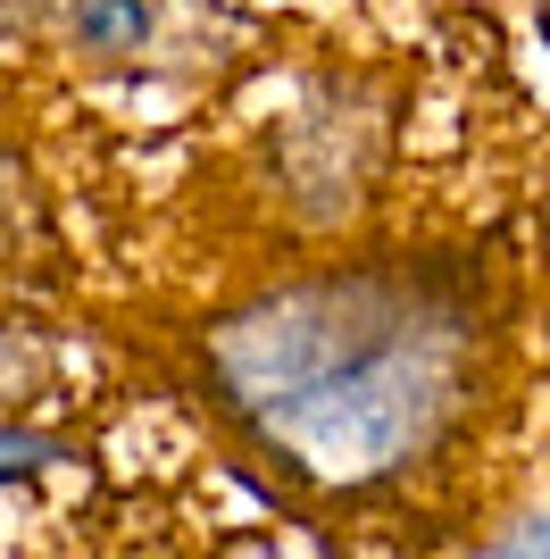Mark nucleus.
<instances>
[{"label":"nucleus","mask_w":550,"mask_h":559,"mask_svg":"<svg viewBox=\"0 0 550 559\" xmlns=\"http://www.w3.org/2000/svg\"><path fill=\"white\" fill-rule=\"evenodd\" d=\"M68 34L92 59H134V50L151 43V0H75Z\"/></svg>","instance_id":"2"},{"label":"nucleus","mask_w":550,"mask_h":559,"mask_svg":"<svg viewBox=\"0 0 550 559\" xmlns=\"http://www.w3.org/2000/svg\"><path fill=\"white\" fill-rule=\"evenodd\" d=\"M542 242H550V192H542Z\"/></svg>","instance_id":"5"},{"label":"nucleus","mask_w":550,"mask_h":559,"mask_svg":"<svg viewBox=\"0 0 550 559\" xmlns=\"http://www.w3.org/2000/svg\"><path fill=\"white\" fill-rule=\"evenodd\" d=\"M208 376L300 485L367 492L442 443L467 384L458 318L417 284L325 276L208 334Z\"/></svg>","instance_id":"1"},{"label":"nucleus","mask_w":550,"mask_h":559,"mask_svg":"<svg viewBox=\"0 0 550 559\" xmlns=\"http://www.w3.org/2000/svg\"><path fill=\"white\" fill-rule=\"evenodd\" d=\"M68 460V443H50V435H25V426H0V485H17V476H43V467Z\"/></svg>","instance_id":"3"},{"label":"nucleus","mask_w":550,"mask_h":559,"mask_svg":"<svg viewBox=\"0 0 550 559\" xmlns=\"http://www.w3.org/2000/svg\"><path fill=\"white\" fill-rule=\"evenodd\" d=\"M542 9H550V0H542Z\"/></svg>","instance_id":"7"},{"label":"nucleus","mask_w":550,"mask_h":559,"mask_svg":"<svg viewBox=\"0 0 550 559\" xmlns=\"http://www.w3.org/2000/svg\"><path fill=\"white\" fill-rule=\"evenodd\" d=\"M542 34H550V9H542Z\"/></svg>","instance_id":"6"},{"label":"nucleus","mask_w":550,"mask_h":559,"mask_svg":"<svg viewBox=\"0 0 550 559\" xmlns=\"http://www.w3.org/2000/svg\"><path fill=\"white\" fill-rule=\"evenodd\" d=\"M483 551H550V518H517L501 535H483Z\"/></svg>","instance_id":"4"}]
</instances>
